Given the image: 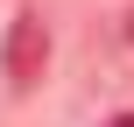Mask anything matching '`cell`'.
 <instances>
[{
	"instance_id": "7a4b0ae2",
	"label": "cell",
	"mask_w": 134,
	"mask_h": 127,
	"mask_svg": "<svg viewBox=\"0 0 134 127\" xmlns=\"http://www.w3.org/2000/svg\"><path fill=\"white\" fill-rule=\"evenodd\" d=\"M106 127H134V113H113V120H106Z\"/></svg>"
},
{
	"instance_id": "6da1fadb",
	"label": "cell",
	"mask_w": 134,
	"mask_h": 127,
	"mask_svg": "<svg viewBox=\"0 0 134 127\" xmlns=\"http://www.w3.org/2000/svg\"><path fill=\"white\" fill-rule=\"evenodd\" d=\"M42 64H49V28H42L35 14H14V21H7V42H0V71H7V85L28 92V85L42 78Z\"/></svg>"
}]
</instances>
